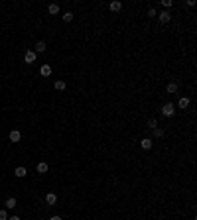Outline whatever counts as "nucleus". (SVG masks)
I'll return each mask as SVG.
<instances>
[{
  "instance_id": "nucleus-1",
  "label": "nucleus",
  "mask_w": 197,
  "mask_h": 220,
  "mask_svg": "<svg viewBox=\"0 0 197 220\" xmlns=\"http://www.w3.org/2000/svg\"><path fill=\"white\" fill-rule=\"evenodd\" d=\"M162 114L166 116V118H172V116L175 114V106H173L172 102H166V104L162 106Z\"/></svg>"
},
{
  "instance_id": "nucleus-2",
  "label": "nucleus",
  "mask_w": 197,
  "mask_h": 220,
  "mask_svg": "<svg viewBox=\"0 0 197 220\" xmlns=\"http://www.w3.org/2000/svg\"><path fill=\"white\" fill-rule=\"evenodd\" d=\"M36 57H38V53H36V51H26V53H24V61L28 63V65L36 63Z\"/></svg>"
},
{
  "instance_id": "nucleus-3",
  "label": "nucleus",
  "mask_w": 197,
  "mask_h": 220,
  "mask_svg": "<svg viewBox=\"0 0 197 220\" xmlns=\"http://www.w3.org/2000/svg\"><path fill=\"white\" fill-rule=\"evenodd\" d=\"M152 146H154V142H152L150 138H142L140 139V147L142 149H152Z\"/></svg>"
},
{
  "instance_id": "nucleus-4",
  "label": "nucleus",
  "mask_w": 197,
  "mask_h": 220,
  "mask_svg": "<svg viewBox=\"0 0 197 220\" xmlns=\"http://www.w3.org/2000/svg\"><path fill=\"white\" fill-rule=\"evenodd\" d=\"M189 104H191L189 96H182V98H179V102H178V106H179V108H182V110H185V108H187Z\"/></svg>"
},
{
  "instance_id": "nucleus-5",
  "label": "nucleus",
  "mask_w": 197,
  "mask_h": 220,
  "mask_svg": "<svg viewBox=\"0 0 197 220\" xmlns=\"http://www.w3.org/2000/svg\"><path fill=\"white\" fill-rule=\"evenodd\" d=\"M14 175L18 177V179H22V177H26V175H28V169L20 165V167H16V169H14Z\"/></svg>"
},
{
  "instance_id": "nucleus-6",
  "label": "nucleus",
  "mask_w": 197,
  "mask_h": 220,
  "mask_svg": "<svg viewBox=\"0 0 197 220\" xmlns=\"http://www.w3.org/2000/svg\"><path fill=\"white\" fill-rule=\"evenodd\" d=\"M169 18H172V16H169V12H168V10H164L162 14H158V20H160L162 24H168V22H169Z\"/></svg>"
},
{
  "instance_id": "nucleus-7",
  "label": "nucleus",
  "mask_w": 197,
  "mask_h": 220,
  "mask_svg": "<svg viewBox=\"0 0 197 220\" xmlns=\"http://www.w3.org/2000/svg\"><path fill=\"white\" fill-rule=\"evenodd\" d=\"M20 139H22V134H20L18 130H12L10 132V142H14V143H18Z\"/></svg>"
},
{
  "instance_id": "nucleus-8",
  "label": "nucleus",
  "mask_w": 197,
  "mask_h": 220,
  "mask_svg": "<svg viewBox=\"0 0 197 220\" xmlns=\"http://www.w3.org/2000/svg\"><path fill=\"white\" fill-rule=\"evenodd\" d=\"M45 202H47L49 206H53V205L57 202V197L53 195V193H47V195H45Z\"/></svg>"
},
{
  "instance_id": "nucleus-9",
  "label": "nucleus",
  "mask_w": 197,
  "mask_h": 220,
  "mask_svg": "<svg viewBox=\"0 0 197 220\" xmlns=\"http://www.w3.org/2000/svg\"><path fill=\"white\" fill-rule=\"evenodd\" d=\"M40 75H41V77H49V75H51V67L49 65H41L40 67Z\"/></svg>"
},
{
  "instance_id": "nucleus-10",
  "label": "nucleus",
  "mask_w": 197,
  "mask_h": 220,
  "mask_svg": "<svg viewBox=\"0 0 197 220\" xmlns=\"http://www.w3.org/2000/svg\"><path fill=\"white\" fill-rule=\"evenodd\" d=\"M120 10H122V2H118V0L110 2V12H120Z\"/></svg>"
},
{
  "instance_id": "nucleus-11",
  "label": "nucleus",
  "mask_w": 197,
  "mask_h": 220,
  "mask_svg": "<svg viewBox=\"0 0 197 220\" xmlns=\"http://www.w3.org/2000/svg\"><path fill=\"white\" fill-rule=\"evenodd\" d=\"M36 169H38V173H41V175H44V173H47V169H49V167H47V163H45V161H40Z\"/></svg>"
},
{
  "instance_id": "nucleus-12",
  "label": "nucleus",
  "mask_w": 197,
  "mask_h": 220,
  "mask_svg": "<svg viewBox=\"0 0 197 220\" xmlns=\"http://www.w3.org/2000/svg\"><path fill=\"white\" fill-rule=\"evenodd\" d=\"M166 90H168L169 94H175V93H178V83H168Z\"/></svg>"
},
{
  "instance_id": "nucleus-13",
  "label": "nucleus",
  "mask_w": 197,
  "mask_h": 220,
  "mask_svg": "<svg viewBox=\"0 0 197 220\" xmlns=\"http://www.w3.org/2000/svg\"><path fill=\"white\" fill-rule=\"evenodd\" d=\"M4 205H6V208H16V206H18V202H16L14 197H10V198H6V202H4Z\"/></svg>"
},
{
  "instance_id": "nucleus-14",
  "label": "nucleus",
  "mask_w": 197,
  "mask_h": 220,
  "mask_svg": "<svg viewBox=\"0 0 197 220\" xmlns=\"http://www.w3.org/2000/svg\"><path fill=\"white\" fill-rule=\"evenodd\" d=\"M47 12L49 14H59V4H49V6H47Z\"/></svg>"
},
{
  "instance_id": "nucleus-15",
  "label": "nucleus",
  "mask_w": 197,
  "mask_h": 220,
  "mask_svg": "<svg viewBox=\"0 0 197 220\" xmlns=\"http://www.w3.org/2000/svg\"><path fill=\"white\" fill-rule=\"evenodd\" d=\"M45 51V44L44 41H38V44H36V53H44Z\"/></svg>"
},
{
  "instance_id": "nucleus-16",
  "label": "nucleus",
  "mask_w": 197,
  "mask_h": 220,
  "mask_svg": "<svg viewBox=\"0 0 197 220\" xmlns=\"http://www.w3.org/2000/svg\"><path fill=\"white\" fill-rule=\"evenodd\" d=\"M148 128H150V130L158 128V120H156V118H150V120H148Z\"/></svg>"
},
{
  "instance_id": "nucleus-17",
  "label": "nucleus",
  "mask_w": 197,
  "mask_h": 220,
  "mask_svg": "<svg viewBox=\"0 0 197 220\" xmlns=\"http://www.w3.org/2000/svg\"><path fill=\"white\" fill-rule=\"evenodd\" d=\"M57 90H65V81H55V85H53Z\"/></svg>"
},
{
  "instance_id": "nucleus-18",
  "label": "nucleus",
  "mask_w": 197,
  "mask_h": 220,
  "mask_svg": "<svg viewBox=\"0 0 197 220\" xmlns=\"http://www.w3.org/2000/svg\"><path fill=\"white\" fill-rule=\"evenodd\" d=\"M154 136H156V138H164V130H162V128H154Z\"/></svg>"
},
{
  "instance_id": "nucleus-19",
  "label": "nucleus",
  "mask_w": 197,
  "mask_h": 220,
  "mask_svg": "<svg viewBox=\"0 0 197 220\" xmlns=\"http://www.w3.org/2000/svg\"><path fill=\"white\" fill-rule=\"evenodd\" d=\"M63 20H65V22H71V20H73V12H65V14H63Z\"/></svg>"
},
{
  "instance_id": "nucleus-20",
  "label": "nucleus",
  "mask_w": 197,
  "mask_h": 220,
  "mask_svg": "<svg viewBox=\"0 0 197 220\" xmlns=\"http://www.w3.org/2000/svg\"><path fill=\"white\" fill-rule=\"evenodd\" d=\"M162 6H164V8H172L173 2H172V0H162Z\"/></svg>"
},
{
  "instance_id": "nucleus-21",
  "label": "nucleus",
  "mask_w": 197,
  "mask_h": 220,
  "mask_svg": "<svg viewBox=\"0 0 197 220\" xmlns=\"http://www.w3.org/2000/svg\"><path fill=\"white\" fill-rule=\"evenodd\" d=\"M148 16H152V18H156V16H158L156 8H150V10H148Z\"/></svg>"
},
{
  "instance_id": "nucleus-22",
  "label": "nucleus",
  "mask_w": 197,
  "mask_h": 220,
  "mask_svg": "<svg viewBox=\"0 0 197 220\" xmlns=\"http://www.w3.org/2000/svg\"><path fill=\"white\" fill-rule=\"evenodd\" d=\"M0 220H8V212L6 210H0Z\"/></svg>"
},
{
  "instance_id": "nucleus-23",
  "label": "nucleus",
  "mask_w": 197,
  "mask_h": 220,
  "mask_svg": "<svg viewBox=\"0 0 197 220\" xmlns=\"http://www.w3.org/2000/svg\"><path fill=\"white\" fill-rule=\"evenodd\" d=\"M49 220H63V218H61V216H51Z\"/></svg>"
},
{
  "instance_id": "nucleus-24",
  "label": "nucleus",
  "mask_w": 197,
  "mask_h": 220,
  "mask_svg": "<svg viewBox=\"0 0 197 220\" xmlns=\"http://www.w3.org/2000/svg\"><path fill=\"white\" fill-rule=\"evenodd\" d=\"M8 220H20V216H8Z\"/></svg>"
}]
</instances>
